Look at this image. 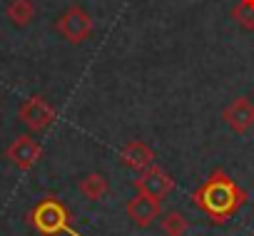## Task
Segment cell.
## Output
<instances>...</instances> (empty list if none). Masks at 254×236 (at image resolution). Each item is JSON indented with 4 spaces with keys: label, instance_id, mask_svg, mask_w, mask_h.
<instances>
[{
    "label": "cell",
    "instance_id": "1",
    "mask_svg": "<svg viewBox=\"0 0 254 236\" xmlns=\"http://www.w3.org/2000/svg\"><path fill=\"white\" fill-rule=\"evenodd\" d=\"M247 199H249V194L224 169H214L192 191V206H197L202 214H207V219L217 226L227 224L234 214H239V209L247 204Z\"/></svg>",
    "mask_w": 254,
    "mask_h": 236
},
{
    "label": "cell",
    "instance_id": "2",
    "mask_svg": "<svg viewBox=\"0 0 254 236\" xmlns=\"http://www.w3.org/2000/svg\"><path fill=\"white\" fill-rule=\"evenodd\" d=\"M28 224L40 234V236H82L72 226V214L70 209L53 194L43 196L30 211H28Z\"/></svg>",
    "mask_w": 254,
    "mask_h": 236
},
{
    "label": "cell",
    "instance_id": "3",
    "mask_svg": "<svg viewBox=\"0 0 254 236\" xmlns=\"http://www.w3.org/2000/svg\"><path fill=\"white\" fill-rule=\"evenodd\" d=\"M55 30L70 43V45H82L85 40L92 38L95 33V20L82 5H70L58 20Z\"/></svg>",
    "mask_w": 254,
    "mask_h": 236
},
{
    "label": "cell",
    "instance_id": "4",
    "mask_svg": "<svg viewBox=\"0 0 254 236\" xmlns=\"http://www.w3.org/2000/svg\"><path fill=\"white\" fill-rule=\"evenodd\" d=\"M18 120L33 132V135H40L45 130L53 127V122L58 120V109L43 97V94H33L28 99L20 102L18 107Z\"/></svg>",
    "mask_w": 254,
    "mask_h": 236
},
{
    "label": "cell",
    "instance_id": "5",
    "mask_svg": "<svg viewBox=\"0 0 254 236\" xmlns=\"http://www.w3.org/2000/svg\"><path fill=\"white\" fill-rule=\"evenodd\" d=\"M132 184H135V189H137L140 194H147V196L160 199V201L175 191V179H172V174L165 172L157 162L150 164L147 169L137 172V179H135Z\"/></svg>",
    "mask_w": 254,
    "mask_h": 236
},
{
    "label": "cell",
    "instance_id": "6",
    "mask_svg": "<svg viewBox=\"0 0 254 236\" xmlns=\"http://www.w3.org/2000/svg\"><path fill=\"white\" fill-rule=\"evenodd\" d=\"M40 157H43V144L33 135H18L5 149V159L20 172H30L40 162Z\"/></svg>",
    "mask_w": 254,
    "mask_h": 236
},
{
    "label": "cell",
    "instance_id": "7",
    "mask_svg": "<svg viewBox=\"0 0 254 236\" xmlns=\"http://www.w3.org/2000/svg\"><path fill=\"white\" fill-rule=\"evenodd\" d=\"M125 214H127V219L132 221V226L147 229V226H152L162 216V201L160 199H152L147 194L135 191V196L125 204Z\"/></svg>",
    "mask_w": 254,
    "mask_h": 236
},
{
    "label": "cell",
    "instance_id": "8",
    "mask_svg": "<svg viewBox=\"0 0 254 236\" xmlns=\"http://www.w3.org/2000/svg\"><path fill=\"white\" fill-rule=\"evenodd\" d=\"M222 120L234 135H247L254 127V102L249 97H234L222 109Z\"/></svg>",
    "mask_w": 254,
    "mask_h": 236
},
{
    "label": "cell",
    "instance_id": "9",
    "mask_svg": "<svg viewBox=\"0 0 254 236\" xmlns=\"http://www.w3.org/2000/svg\"><path fill=\"white\" fill-rule=\"evenodd\" d=\"M117 159L122 167L127 169H132V172H142L147 169L150 164H155V149L142 142V140H130V142H125L117 152Z\"/></svg>",
    "mask_w": 254,
    "mask_h": 236
},
{
    "label": "cell",
    "instance_id": "10",
    "mask_svg": "<svg viewBox=\"0 0 254 236\" xmlns=\"http://www.w3.org/2000/svg\"><path fill=\"white\" fill-rule=\"evenodd\" d=\"M77 191H80L87 201H102V199L107 196V191H110V182H107L105 174L90 172V174H85V177L77 182Z\"/></svg>",
    "mask_w": 254,
    "mask_h": 236
},
{
    "label": "cell",
    "instance_id": "11",
    "mask_svg": "<svg viewBox=\"0 0 254 236\" xmlns=\"http://www.w3.org/2000/svg\"><path fill=\"white\" fill-rule=\"evenodd\" d=\"M5 15H8V20L15 28H28L35 20L38 8H35L33 0H10L8 8H5Z\"/></svg>",
    "mask_w": 254,
    "mask_h": 236
},
{
    "label": "cell",
    "instance_id": "12",
    "mask_svg": "<svg viewBox=\"0 0 254 236\" xmlns=\"http://www.w3.org/2000/svg\"><path fill=\"white\" fill-rule=\"evenodd\" d=\"M160 229L165 236H185L190 231V221L182 211H167L160 216Z\"/></svg>",
    "mask_w": 254,
    "mask_h": 236
},
{
    "label": "cell",
    "instance_id": "13",
    "mask_svg": "<svg viewBox=\"0 0 254 236\" xmlns=\"http://www.w3.org/2000/svg\"><path fill=\"white\" fill-rule=\"evenodd\" d=\"M232 18L242 30H254V5H247V3L239 0V3L232 8Z\"/></svg>",
    "mask_w": 254,
    "mask_h": 236
},
{
    "label": "cell",
    "instance_id": "14",
    "mask_svg": "<svg viewBox=\"0 0 254 236\" xmlns=\"http://www.w3.org/2000/svg\"><path fill=\"white\" fill-rule=\"evenodd\" d=\"M242 3H247V5H254V0H242Z\"/></svg>",
    "mask_w": 254,
    "mask_h": 236
}]
</instances>
